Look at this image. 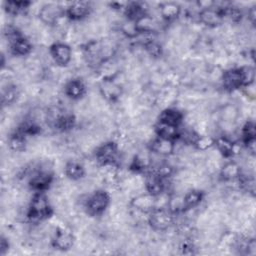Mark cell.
<instances>
[{"instance_id": "cell-1", "label": "cell", "mask_w": 256, "mask_h": 256, "mask_svg": "<svg viewBox=\"0 0 256 256\" xmlns=\"http://www.w3.org/2000/svg\"><path fill=\"white\" fill-rule=\"evenodd\" d=\"M255 77L254 69L250 66L240 68H230L222 74V86L226 91L232 92L242 87L253 84Z\"/></svg>"}, {"instance_id": "cell-2", "label": "cell", "mask_w": 256, "mask_h": 256, "mask_svg": "<svg viewBox=\"0 0 256 256\" xmlns=\"http://www.w3.org/2000/svg\"><path fill=\"white\" fill-rule=\"evenodd\" d=\"M53 215V208L45 192H36L27 209V219L32 223H39L49 219Z\"/></svg>"}, {"instance_id": "cell-3", "label": "cell", "mask_w": 256, "mask_h": 256, "mask_svg": "<svg viewBox=\"0 0 256 256\" xmlns=\"http://www.w3.org/2000/svg\"><path fill=\"white\" fill-rule=\"evenodd\" d=\"M110 195L107 191L99 189L88 196L85 202L86 212L90 216H101L110 205Z\"/></svg>"}, {"instance_id": "cell-4", "label": "cell", "mask_w": 256, "mask_h": 256, "mask_svg": "<svg viewBox=\"0 0 256 256\" xmlns=\"http://www.w3.org/2000/svg\"><path fill=\"white\" fill-rule=\"evenodd\" d=\"M148 215V223L156 231H164L173 224V214L168 209L155 207Z\"/></svg>"}, {"instance_id": "cell-5", "label": "cell", "mask_w": 256, "mask_h": 256, "mask_svg": "<svg viewBox=\"0 0 256 256\" xmlns=\"http://www.w3.org/2000/svg\"><path fill=\"white\" fill-rule=\"evenodd\" d=\"M118 153V145L113 141H107L96 148L95 159L101 166L114 165L117 161Z\"/></svg>"}, {"instance_id": "cell-6", "label": "cell", "mask_w": 256, "mask_h": 256, "mask_svg": "<svg viewBox=\"0 0 256 256\" xmlns=\"http://www.w3.org/2000/svg\"><path fill=\"white\" fill-rule=\"evenodd\" d=\"M54 180V174L50 170H37L35 171L28 182L30 189L36 192H45Z\"/></svg>"}, {"instance_id": "cell-7", "label": "cell", "mask_w": 256, "mask_h": 256, "mask_svg": "<svg viewBox=\"0 0 256 256\" xmlns=\"http://www.w3.org/2000/svg\"><path fill=\"white\" fill-rule=\"evenodd\" d=\"M39 19L46 25H54L65 16V8L56 3H48L41 7L38 13Z\"/></svg>"}, {"instance_id": "cell-8", "label": "cell", "mask_w": 256, "mask_h": 256, "mask_svg": "<svg viewBox=\"0 0 256 256\" xmlns=\"http://www.w3.org/2000/svg\"><path fill=\"white\" fill-rule=\"evenodd\" d=\"M49 53L56 65L60 67L67 66L72 58L71 47L63 42L53 43L49 47Z\"/></svg>"}, {"instance_id": "cell-9", "label": "cell", "mask_w": 256, "mask_h": 256, "mask_svg": "<svg viewBox=\"0 0 256 256\" xmlns=\"http://www.w3.org/2000/svg\"><path fill=\"white\" fill-rule=\"evenodd\" d=\"M198 16H199V20L202 24H204L205 26L211 27V28L221 25L224 21L222 10L217 5L215 7V3L211 7L200 9Z\"/></svg>"}, {"instance_id": "cell-10", "label": "cell", "mask_w": 256, "mask_h": 256, "mask_svg": "<svg viewBox=\"0 0 256 256\" xmlns=\"http://www.w3.org/2000/svg\"><path fill=\"white\" fill-rule=\"evenodd\" d=\"M74 241H75V237L69 229L58 226L52 238V246L55 249H58L61 251H67L73 247Z\"/></svg>"}, {"instance_id": "cell-11", "label": "cell", "mask_w": 256, "mask_h": 256, "mask_svg": "<svg viewBox=\"0 0 256 256\" xmlns=\"http://www.w3.org/2000/svg\"><path fill=\"white\" fill-rule=\"evenodd\" d=\"M92 10L91 3L88 1H75L65 8V16L72 21H79L86 18Z\"/></svg>"}, {"instance_id": "cell-12", "label": "cell", "mask_w": 256, "mask_h": 256, "mask_svg": "<svg viewBox=\"0 0 256 256\" xmlns=\"http://www.w3.org/2000/svg\"><path fill=\"white\" fill-rule=\"evenodd\" d=\"M99 90L101 95L110 102L117 101L123 93V88L112 77L103 78L99 85Z\"/></svg>"}, {"instance_id": "cell-13", "label": "cell", "mask_w": 256, "mask_h": 256, "mask_svg": "<svg viewBox=\"0 0 256 256\" xmlns=\"http://www.w3.org/2000/svg\"><path fill=\"white\" fill-rule=\"evenodd\" d=\"M149 150L160 156H170L175 150V141L157 136L150 142Z\"/></svg>"}, {"instance_id": "cell-14", "label": "cell", "mask_w": 256, "mask_h": 256, "mask_svg": "<svg viewBox=\"0 0 256 256\" xmlns=\"http://www.w3.org/2000/svg\"><path fill=\"white\" fill-rule=\"evenodd\" d=\"M133 23L137 34H152L155 33L159 27L157 20L148 13L142 15Z\"/></svg>"}, {"instance_id": "cell-15", "label": "cell", "mask_w": 256, "mask_h": 256, "mask_svg": "<svg viewBox=\"0 0 256 256\" xmlns=\"http://www.w3.org/2000/svg\"><path fill=\"white\" fill-rule=\"evenodd\" d=\"M86 92H87L86 85L79 78L71 79L67 81L64 85V94L72 100H79L83 98Z\"/></svg>"}, {"instance_id": "cell-16", "label": "cell", "mask_w": 256, "mask_h": 256, "mask_svg": "<svg viewBox=\"0 0 256 256\" xmlns=\"http://www.w3.org/2000/svg\"><path fill=\"white\" fill-rule=\"evenodd\" d=\"M130 205L140 212L149 213L156 207V197L147 192L139 194L131 199Z\"/></svg>"}, {"instance_id": "cell-17", "label": "cell", "mask_w": 256, "mask_h": 256, "mask_svg": "<svg viewBox=\"0 0 256 256\" xmlns=\"http://www.w3.org/2000/svg\"><path fill=\"white\" fill-rule=\"evenodd\" d=\"M145 189L147 193L154 197H158L165 190V179L153 172H150L145 180Z\"/></svg>"}, {"instance_id": "cell-18", "label": "cell", "mask_w": 256, "mask_h": 256, "mask_svg": "<svg viewBox=\"0 0 256 256\" xmlns=\"http://www.w3.org/2000/svg\"><path fill=\"white\" fill-rule=\"evenodd\" d=\"M51 123L56 130L66 132L73 129L76 124V118L70 113H57L56 116L52 117Z\"/></svg>"}, {"instance_id": "cell-19", "label": "cell", "mask_w": 256, "mask_h": 256, "mask_svg": "<svg viewBox=\"0 0 256 256\" xmlns=\"http://www.w3.org/2000/svg\"><path fill=\"white\" fill-rule=\"evenodd\" d=\"M183 117L184 115L180 110L176 108H166L160 113L158 122L179 127L183 121Z\"/></svg>"}, {"instance_id": "cell-20", "label": "cell", "mask_w": 256, "mask_h": 256, "mask_svg": "<svg viewBox=\"0 0 256 256\" xmlns=\"http://www.w3.org/2000/svg\"><path fill=\"white\" fill-rule=\"evenodd\" d=\"M32 51V43L25 36H21L10 43V52L17 57L27 56Z\"/></svg>"}, {"instance_id": "cell-21", "label": "cell", "mask_w": 256, "mask_h": 256, "mask_svg": "<svg viewBox=\"0 0 256 256\" xmlns=\"http://www.w3.org/2000/svg\"><path fill=\"white\" fill-rule=\"evenodd\" d=\"M159 11L164 21L171 22L179 17L181 13V6L176 2H164L160 4Z\"/></svg>"}, {"instance_id": "cell-22", "label": "cell", "mask_w": 256, "mask_h": 256, "mask_svg": "<svg viewBox=\"0 0 256 256\" xmlns=\"http://www.w3.org/2000/svg\"><path fill=\"white\" fill-rule=\"evenodd\" d=\"M123 11H124V15L126 16V18L131 22H134L139 17H141L142 15L147 13L146 9H145V4L142 2H138V1L126 2L125 6L123 8Z\"/></svg>"}, {"instance_id": "cell-23", "label": "cell", "mask_w": 256, "mask_h": 256, "mask_svg": "<svg viewBox=\"0 0 256 256\" xmlns=\"http://www.w3.org/2000/svg\"><path fill=\"white\" fill-rule=\"evenodd\" d=\"M204 192L199 189H191L183 195L184 211L191 210L197 207L204 199Z\"/></svg>"}, {"instance_id": "cell-24", "label": "cell", "mask_w": 256, "mask_h": 256, "mask_svg": "<svg viewBox=\"0 0 256 256\" xmlns=\"http://www.w3.org/2000/svg\"><path fill=\"white\" fill-rule=\"evenodd\" d=\"M214 146L224 158H230L235 153V144L225 136L214 138Z\"/></svg>"}, {"instance_id": "cell-25", "label": "cell", "mask_w": 256, "mask_h": 256, "mask_svg": "<svg viewBox=\"0 0 256 256\" xmlns=\"http://www.w3.org/2000/svg\"><path fill=\"white\" fill-rule=\"evenodd\" d=\"M155 133L158 137L170 139L173 141L180 138V134H181L178 126H172V125H168L160 122H157V124L155 125Z\"/></svg>"}, {"instance_id": "cell-26", "label": "cell", "mask_w": 256, "mask_h": 256, "mask_svg": "<svg viewBox=\"0 0 256 256\" xmlns=\"http://www.w3.org/2000/svg\"><path fill=\"white\" fill-rule=\"evenodd\" d=\"M242 174L240 166L233 161L225 163L220 170V178L223 181H234L238 180Z\"/></svg>"}, {"instance_id": "cell-27", "label": "cell", "mask_w": 256, "mask_h": 256, "mask_svg": "<svg viewBox=\"0 0 256 256\" xmlns=\"http://www.w3.org/2000/svg\"><path fill=\"white\" fill-rule=\"evenodd\" d=\"M64 173L66 177L72 181H77L85 176V168L76 161H69L65 164Z\"/></svg>"}, {"instance_id": "cell-28", "label": "cell", "mask_w": 256, "mask_h": 256, "mask_svg": "<svg viewBox=\"0 0 256 256\" xmlns=\"http://www.w3.org/2000/svg\"><path fill=\"white\" fill-rule=\"evenodd\" d=\"M30 1H5L3 3L4 11L12 16L24 13L30 7Z\"/></svg>"}, {"instance_id": "cell-29", "label": "cell", "mask_w": 256, "mask_h": 256, "mask_svg": "<svg viewBox=\"0 0 256 256\" xmlns=\"http://www.w3.org/2000/svg\"><path fill=\"white\" fill-rule=\"evenodd\" d=\"M27 145V137L19 132L17 129L9 136L8 138V146L11 150L15 152H21L26 149Z\"/></svg>"}, {"instance_id": "cell-30", "label": "cell", "mask_w": 256, "mask_h": 256, "mask_svg": "<svg viewBox=\"0 0 256 256\" xmlns=\"http://www.w3.org/2000/svg\"><path fill=\"white\" fill-rule=\"evenodd\" d=\"M19 90L16 85L8 84L6 87L2 89L1 93V103L2 105H10L12 104L18 97Z\"/></svg>"}, {"instance_id": "cell-31", "label": "cell", "mask_w": 256, "mask_h": 256, "mask_svg": "<svg viewBox=\"0 0 256 256\" xmlns=\"http://www.w3.org/2000/svg\"><path fill=\"white\" fill-rule=\"evenodd\" d=\"M143 46H144V49L146 50V52L152 58H160L163 55L162 45L155 40H152V39L147 40L146 42H144Z\"/></svg>"}, {"instance_id": "cell-32", "label": "cell", "mask_w": 256, "mask_h": 256, "mask_svg": "<svg viewBox=\"0 0 256 256\" xmlns=\"http://www.w3.org/2000/svg\"><path fill=\"white\" fill-rule=\"evenodd\" d=\"M17 130L19 132H21L23 135H25L26 137H29V136H34V135L39 134L41 131V128L35 122L26 121V122H23L22 124H20L18 126Z\"/></svg>"}, {"instance_id": "cell-33", "label": "cell", "mask_w": 256, "mask_h": 256, "mask_svg": "<svg viewBox=\"0 0 256 256\" xmlns=\"http://www.w3.org/2000/svg\"><path fill=\"white\" fill-rule=\"evenodd\" d=\"M148 167H149L148 159L145 156L141 155V154L135 155L131 164H130V169L134 172H137V173L144 172Z\"/></svg>"}, {"instance_id": "cell-34", "label": "cell", "mask_w": 256, "mask_h": 256, "mask_svg": "<svg viewBox=\"0 0 256 256\" xmlns=\"http://www.w3.org/2000/svg\"><path fill=\"white\" fill-rule=\"evenodd\" d=\"M193 145L196 149L200 151H205L214 146V138L207 135H197L196 139L193 142Z\"/></svg>"}, {"instance_id": "cell-35", "label": "cell", "mask_w": 256, "mask_h": 256, "mask_svg": "<svg viewBox=\"0 0 256 256\" xmlns=\"http://www.w3.org/2000/svg\"><path fill=\"white\" fill-rule=\"evenodd\" d=\"M256 139V127L253 121H247L242 127V141Z\"/></svg>"}, {"instance_id": "cell-36", "label": "cell", "mask_w": 256, "mask_h": 256, "mask_svg": "<svg viewBox=\"0 0 256 256\" xmlns=\"http://www.w3.org/2000/svg\"><path fill=\"white\" fill-rule=\"evenodd\" d=\"M3 35L8 40L9 43H11L14 40H16L17 38L23 36L22 33L20 32V30L17 27L13 26V25H6V26H4V28H3Z\"/></svg>"}, {"instance_id": "cell-37", "label": "cell", "mask_w": 256, "mask_h": 256, "mask_svg": "<svg viewBox=\"0 0 256 256\" xmlns=\"http://www.w3.org/2000/svg\"><path fill=\"white\" fill-rule=\"evenodd\" d=\"M153 173H155L156 175L160 176L161 178L163 179H166L168 178L169 176H171V174L173 173V168L170 164L166 163V162H163V163H160L158 164L153 171H151Z\"/></svg>"}, {"instance_id": "cell-38", "label": "cell", "mask_w": 256, "mask_h": 256, "mask_svg": "<svg viewBox=\"0 0 256 256\" xmlns=\"http://www.w3.org/2000/svg\"><path fill=\"white\" fill-rule=\"evenodd\" d=\"M9 242H8V239L5 237V236H1L0 238V255L3 256L5 255L8 250H9Z\"/></svg>"}, {"instance_id": "cell-39", "label": "cell", "mask_w": 256, "mask_h": 256, "mask_svg": "<svg viewBox=\"0 0 256 256\" xmlns=\"http://www.w3.org/2000/svg\"><path fill=\"white\" fill-rule=\"evenodd\" d=\"M248 18L249 20L251 21L252 24L255 23V19H256V10H255V7H251L249 10H248Z\"/></svg>"}]
</instances>
